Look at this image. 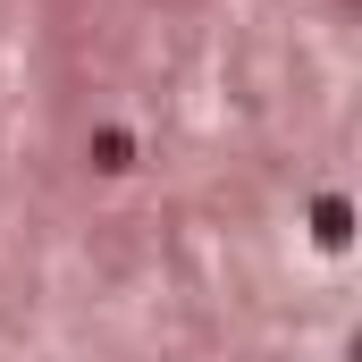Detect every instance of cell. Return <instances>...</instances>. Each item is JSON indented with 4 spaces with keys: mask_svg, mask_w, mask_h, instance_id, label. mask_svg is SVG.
<instances>
[{
    "mask_svg": "<svg viewBox=\"0 0 362 362\" xmlns=\"http://www.w3.org/2000/svg\"><path fill=\"white\" fill-rule=\"evenodd\" d=\"M93 160H101V169H127V160H135V144H127L118 127H101V135H93Z\"/></svg>",
    "mask_w": 362,
    "mask_h": 362,
    "instance_id": "cell-1",
    "label": "cell"
}]
</instances>
